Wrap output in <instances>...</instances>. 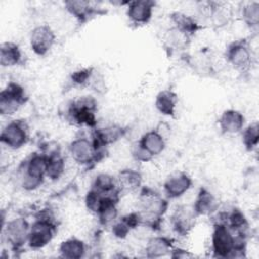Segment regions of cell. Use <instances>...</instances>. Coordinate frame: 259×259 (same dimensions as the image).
I'll return each instance as SVG.
<instances>
[{
	"label": "cell",
	"instance_id": "6da1fadb",
	"mask_svg": "<svg viewBox=\"0 0 259 259\" xmlns=\"http://www.w3.org/2000/svg\"><path fill=\"white\" fill-rule=\"evenodd\" d=\"M48 167V155L33 153L23 164L20 171V185L27 191L38 188L45 179Z\"/></svg>",
	"mask_w": 259,
	"mask_h": 259
},
{
	"label": "cell",
	"instance_id": "7a4b0ae2",
	"mask_svg": "<svg viewBox=\"0 0 259 259\" xmlns=\"http://www.w3.org/2000/svg\"><path fill=\"white\" fill-rule=\"evenodd\" d=\"M139 214L141 219V225H147L150 227L159 226L160 221L168 207V201L156 193L143 192L141 195Z\"/></svg>",
	"mask_w": 259,
	"mask_h": 259
},
{
	"label": "cell",
	"instance_id": "3957f363",
	"mask_svg": "<svg viewBox=\"0 0 259 259\" xmlns=\"http://www.w3.org/2000/svg\"><path fill=\"white\" fill-rule=\"evenodd\" d=\"M96 108L97 102L92 96H81L69 105L68 116L78 125L94 127L96 125Z\"/></svg>",
	"mask_w": 259,
	"mask_h": 259
},
{
	"label": "cell",
	"instance_id": "277c9868",
	"mask_svg": "<svg viewBox=\"0 0 259 259\" xmlns=\"http://www.w3.org/2000/svg\"><path fill=\"white\" fill-rule=\"evenodd\" d=\"M50 214H40L30 225L27 244L32 249H41L54 238L56 227Z\"/></svg>",
	"mask_w": 259,
	"mask_h": 259
},
{
	"label": "cell",
	"instance_id": "5b68a950",
	"mask_svg": "<svg viewBox=\"0 0 259 259\" xmlns=\"http://www.w3.org/2000/svg\"><path fill=\"white\" fill-rule=\"evenodd\" d=\"M26 96L24 89L17 83L10 82L0 92V113L12 115L25 103Z\"/></svg>",
	"mask_w": 259,
	"mask_h": 259
},
{
	"label": "cell",
	"instance_id": "8992f818",
	"mask_svg": "<svg viewBox=\"0 0 259 259\" xmlns=\"http://www.w3.org/2000/svg\"><path fill=\"white\" fill-rule=\"evenodd\" d=\"M98 150L92 140L84 137L73 140L69 145V152L72 159L82 166H88L97 161Z\"/></svg>",
	"mask_w": 259,
	"mask_h": 259
},
{
	"label": "cell",
	"instance_id": "52a82bcc",
	"mask_svg": "<svg viewBox=\"0 0 259 259\" xmlns=\"http://www.w3.org/2000/svg\"><path fill=\"white\" fill-rule=\"evenodd\" d=\"M30 224L25 218L19 217L9 221L4 227V237L13 249L21 248L28 241Z\"/></svg>",
	"mask_w": 259,
	"mask_h": 259
},
{
	"label": "cell",
	"instance_id": "ba28073f",
	"mask_svg": "<svg viewBox=\"0 0 259 259\" xmlns=\"http://www.w3.org/2000/svg\"><path fill=\"white\" fill-rule=\"evenodd\" d=\"M1 143L10 149H19L28 141V131L24 121L13 120L8 122L1 132Z\"/></svg>",
	"mask_w": 259,
	"mask_h": 259
},
{
	"label": "cell",
	"instance_id": "9c48e42d",
	"mask_svg": "<svg viewBox=\"0 0 259 259\" xmlns=\"http://www.w3.org/2000/svg\"><path fill=\"white\" fill-rule=\"evenodd\" d=\"M226 58L232 67L240 71H245L250 68L252 63V51L245 39L237 40L229 45Z\"/></svg>",
	"mask_w": 259,
	"mask_h": 259
},
{
	"label": "cell",
	"instance_id": "30bf717a",
	"mask_svg": "<svg viewBox=\"0 0 259 259\" xmlns=\"http://www.w3.org/2000/svg\"><path fill=\"white\" fill-rule=\"evenodd\" d=\"M56 41L55 31L51 26L47 24H40L35 26L29 36L30 48L32 52L37 56L47 55Z\"/></svg>",
	"mask_w": 259,
	"mask_h": 259
},
{
	"label": "cell",
	"instance_id": "8fae6325",
	"mask_svg": "<svg viewBox=\"0 0 259 259\" xmlns=\"http://www.w3.org/2000/svg\"><path fill=\"white\" fill-rule=\"evenodd\" d=\"M197 217L192 205H179L171 217L173 230L181 236L187 235L194 227Z\"/></svg>",
	"mask_w": 259,
	"mask_h": 259
},
{
	"label": "cell",
	"instance_id": "7c38bea8",
	"mask_svg": "<svg viewBox=\"0 0 259 259\" xmlns=\"http://www.w3.org/2000/svg\"><path fill=\"white\" fill-rule=\"evenodd\" d=\"M192 185L190 176L182 171L172 173L164 182V192L168 198H177L189 190Z\"/></svg>",
	"mask_w": 259,
	"mask_h": 259
},
{
	"label": "cell",
	"instance_id": "4fadbf2b",
	"mask_svg": "<svg viewBox=\"0 0 259 259\" xmlns=\"http://www.w3.org/2000/svg\"><path fill=\"white\" fill-rule=\"evenodd\" d=\"M155 2L152 0H135L127 2L126 15L132 23L141 25L148 23L153 15Z\"/></svg>",
	"mask_w": 259,
	"mask_h": 259
},
{
	"label": "cell",
	"instance_id": "5bb4252c",
	"mask_svg": "<svg viewBox=\"0 0 259 259\" xmlns=\"http://www.w3.org/2000/svg\"><path fill=\"white\" fill-rule=\"evenodd\" d=\"M117 194V193H116ZM116 194H108V195H103L100 205L98 207L97 212L95 213L98 218L99 224L102 226H109L115 223L117 215H118V210H117V198Z\"/></svg>",
	"mask_w": 259,
	"mask_h": 259
},
{
	"label": "cell",
	"instance_id": "9a60e30c",
	"mask_svg": "<svg viewBox=\"0 0 259 259\" xmlns=\"http://www.w3.org/2000/svg\"><path fill=\"white\" fill-rule=\"evenodd\" d=\"M124 133L125 131L123 127L116 124H111L102 128H96L94 131L92 141L94 142L95 146L100 149L116 143L124 136Z\"/></svg>",
	"mask_w": 259,
	"mask_h": 259
},
{
	"label": "cell",
	"instance_id": "2e32d148",
	"mask_svg": "<svg viewBox=\"0 0 259 259\" xmlns=\"http://www.w3.org/2000/svg\"><path fill=\"white\" fill-rule=\"evenodd\" d=\"M244 123L243 113L236 109L225 110L219 118V125L224 134H237L243 130Z\"/></svg>",
	"mask_w": 259,
	"mask_h": 259
},
{
	"label": "cell",
	"instance_id": "e0dca14e",
	"mask_svg": "<svg viewBox=\"0 0 259 259\" xmlns=\"http://www.w3.org/2000/svg\"><path fill=\"white\" fill-rule=\"evenodd\" d=\"M192 206L197 215H210L218 210L219 203L211 192L206 188H200Z\"/></svg>",
	"mask_w": 259,
	"mask_h": 259
},
{
	"label": "cell",
	"instance_id": "ac0fdd59",
	"mask_svg": "<svg viewBox=\"0 0 259 259\" xmlns=\"http://www.w3.org/2000/svg\"><path fill=\"white\" fill-rule=\"evenodd\" d=\"M138 143L153 157L160 155L166 147V142L163 135L154 130L145 133Z\"/></svg>",
	"mask_w": 259,
	"mask_h": 259
},
{
	"label": "cell",
	"instance_id": "d6986e66",
	"mask_svg": "<svg viewBox=\"0 0 259 259\" xmlns=\"http://www.w3.org/2000/svg\"><path fill=\"white\" fill-rule=\"evenodd\" d=\"M178 102L177 94L170 89L160 91L155 99V106L157 110L166 116H173Z\"/></svg>",
	"mask_w": 259,
	"mask_h": 259
},
{
	"label": "cell",
	"instance_id": "ffe728a7",
	"mask_svg": "<svg viewBox=\"0 0 259 259\" xmlns=\"http://www.w3.org/2000/svg\"><path fill=\"white\" fill-rule=\"evenodd\" d=\"M65 7L71 15L76 17L81 22L88 20L92 15L97 12L95 9L96 7H94L91 2L84 0L66 1Z\"/></svg>",
	"mask_w": 259,
	"mask_h": 259
},
{
	"label": "cell",
	"instance_id": "44dd1931",
	"mask_svg": "<svg viewBox=\"0 0 259 259\" xmlns=\"http://www.w3.org/2000/svg\"><path fill=\"white\" fill-rule=\"evenodd\" d=\"M22 54L19 47L12 41H4L0 46V64L2 67H13L21 63Z\"/></svg>",
	"mask_w": 259,
	"mask_h": 259
},
{
	"label": "cell",
	"instance_id": "7402d4cb",
	"mask_svg": "<svg viewBox=\"0 0 259 259\" xmlns=\"http://www.w3.org/2000/svg\"><path fill=\"white\" fill-rule=\"evenodd\" d=\"M172 251L171 240L166 237H152L146 245V256L150 258H159L166 256Z\"/></svg>",
	"mask_w": 259,
	"mask_h": 259
},
{
	"label": "cell",
	"instance_id": "603a6c76",
	"mask_svg": "<svg viewBox=\"0 0 259 259\" xmlns=\"http://www.w3.org/2000/svg\"><path fill=\"white\" fill-rule=\"evenodd\" d=\"M170 18L172 22L174 23L173 26L191 37L196 31H198L201 26L199 23L191 16L183 13V12H173L170 15Z\"/></svg>",
	"mask_w": 259,
	"mask_h": 259
},
{
	"label": "cell",
	"instance_id": "cb8c5ba5",
	"mask_svg": "<svg viewBox=\"0 0 259 259\" xmlns=\"http://www.w3.org/2000/svg\"><path fill=\"white\" fill-rule=\"evenodd\" d=\"M117 187L119 191H134L142 184V175L133 169L121 170L116 177Z\"/></svg>",
	"mask_w": 259,
	"mask_h": 259
},
{
	"label": "cell",
	"instance_id": "d4e9b609",
	"mask_svg": "<svg viewBox=\"0 0 259 259\" xmlns=\"http://www.w3.org/2000/svg\"><path fill=\"white\" fill-rule=\"evenodd\" d=\"M86 246L83 241L77 238H70L63 241L59 247V253L63 258L80 259L85 255Z\"/></svg>",
	"mask_w": 259,
	"mask_h": 259
},
{
	"label": "cell",
	"instance_id": "484cf974",
	"mask_svg": "<svg viewBox=\"0 0 259 259\" xmlns=\"http://www.w3.org/2000/svg\"><path fill=\"white\" fill-rule=\"evenodd\" d=\"M92 189L104 195L116 194L119 191L116 178L108 173H99L96 175L92 184Z\"/></svg>",
	"mask_w": 259,
	"mask_h": 259
},
{
	"label": "cell",
	"instance_id": "4316f807",
	"mask_svg": "<svg viewBox=\"0 0 259 259\" xmlns=\"http://www.w3.org/2000/svg\"><path fill=\"white\" fill-rule=\"evenodd\" d=\"M190 37L177 29L176 27L172 26L166 33L165 36V45L171 52L183 50L187 47Z\"/></svg>",
	"mask_w": 259,
	"mask_h": 259
},
{
	"label": "cell",
	"instance_id": "83f0119b",
	"mask_svg": "<svg viewBox=\"0 0 259 259\" xmlns=\"http://www.w3.org/2000/svg\"><path fill=\"white\" fill-rule=\"evenodd\" d=\"M65 171V161L60 153L53 152L48 155V167L46 176L52 180L60 178Z\"/></svg>",
	"mask_w": 259,
	"mask_h": 259
},
{
	"label": "cell",
	"instance_id": "f1b7e54d",
	"mask_svg": "<svg viewBox=\"0 0 259 259\" xmlns=\"http://www.w3.org/2000/svg\"><path fill=\"white\" fill-rule=\"evenodd\" d=\"M241 17L243 21L251 28H257L259 24V2H247L241 8Z\"/></svg>",
	"mask_w": 259,
	"mask_h": 259
},
{
	"label": "cell",
	"instance_id": "f546056e",
	"mask_svg": "<svg viewBox=\"0 0 259 259\" xmlns=\"http://www.w3.org/2000/svg\"><path fill=\"white\" fill-rule=\"evenodd\" d=\"M242 141L248 151L257 147L259 142V124L257 121L250 123L242 133Z\"/></svg>",
	"mask_w": 259,
	"mask_h": 259
},
{
	"label": "cell",
	"instance_id": "4dcf8cb0",
	"mask_svg": "<svg viewBox=\"0 0 259 259\" xmlns=\"http://www.w3.org/2000/svg\"><path fill=\"white\" fill-rule=\"evenodd\" d=\"M93 68H84L74 72L71 76V81L73 84L78 86H88L93 75Z\"/></svg>",
	"mask_w": 259,
	"mask_h": 259
},
{
	"label": "cell",
	"instance_id": "1f68e13d",
	"mask_svg": "<svg viewBox=\"0 0 259 259\" xmlns=\"http://www.w3.org/2000/svg\"><path fill=\"white\" fill-rule=\"evenodd\" d=\"M103 195L104 194H101L92 188H91V190L88 191V193L85 197V204L91 212H93V213L97 212Z\"/></svg>",
	"mask_w": 259,
	"mask_h": 259
},
{
	"label": "cell",
	"instance_id": "d6a6232c",
	"mask_svg": "<svg viewBox=\"0 0 259 259\" xmlns=\"http://www.w3.org/2000/svg\"><path fill=\"white\" fill-rule=\"evenodd\" d=\"M112 234L120 239H123L127 236V234L131 232V227L124 222L123 219L120 221H115V223L112 224Z\"/></svg>",
	"mask_w": 259,
	"mask_h": 259
},
{
	"label": "cell",
	"instance_id": "836d02e7",
	"mask_svg": "<svg viewBox=\"0 0 259 259\" xmlns=\"http://www.w3.org/2000/svg\"><path fill=\"white\" fill-rule=\"evenodd\" d=\"M132 155L136 161H140V162H148L153 159V156L149 154L139 143H137L133 148Z\"/></svg>",
	"mask_w": 259,
	"mask_h": 259
}]
</instances>
